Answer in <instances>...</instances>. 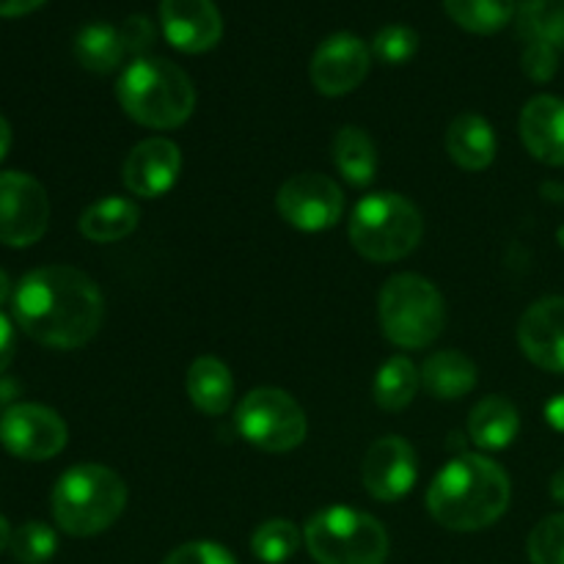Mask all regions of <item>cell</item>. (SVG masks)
<instances>
[{
	"mask_svg": "<svg viewBox=\"0 0 564 564\" xmlns=\"http://www.w3.org/2000/svg\"><path fill=\"white\" fill-rule=\"evenodd\" d=\"M138 218L141 213L130 198H102L80 215V231L91 242H116L135 231Z\"/></svg>",
	"mask_w": 564,
	"mask_h": 564,
	"instance_id": "cell-22",
	"label": "cell"
},
{
	"mask_svg": "<svg viewBox=\"0 0 564 564\" xmlns=\"http://www.w3.org/2000/svg\"><path fill=\"white\" fill-rule=\"evenodd\" d=\"M9 147H11V127H9V121H6L3 116H0V160L6 158Z\"/></svg>",
	"mask_w": 564,
	"mask_h": 564,
	"instance_id": "cell-39",
	"label": "cell"
},
{
	"mask_svg": "<svg viewBox=\"0 0 564 564\" xmlns=\"http://www.w3.org/2000/svg\"><path fill=\"white\" fill-rule=\"evenodd\" d=\"M521 433V416L518 408L507 397H488L477 402L468 416V435L479 449H505Z\"/></svg>",
	"mask_w": 564,
	"mask_h": 564,
	"instance_id": "cell-20",
	"label": "cell"
},
{
	"mask_svg": "<svg viewBox=\"0 0 564 564\" xmlns=\"http://www.w3.org/2000/svg\"><path fill=\"white\" fill-rule=\"evenodd\" d=\"M182 169L180 147L169 138H147L124 160V187L132 196L158 198L176 185Z\"/></svg>",
	"mask_w": 564,
	"mask_h": 564,
	"instance_id": "cell-16",
	"label": "cell"
},
{
	"mask_svg": "<svg viewBox=\"0 0 564 564\" xmlns=\"http://www.w3.org/2000/svg\"><path fill=\"white\" fill-rule=\"evenodd\" d=\"M279 215L301 231H323L339 224L345 193L325 174H295L279 187Z\"/></svg>",
	"mask_w": 564,
	"mask_h": 564,
	"instance_id": "cell-10",
	"label": "cell"
},
{
	"mask_svg": "<svg viewBox=\"0 0 564 564\" xmlns=\"http://www.w3.org/2000/svg\"><path fill=\"white\" fill-rule=\"evenodd\" d=\"M50 224V198L44 187L22 171L0 174V242L28 248L39 242Z\"/></svg>",
	"mask_w": 564,
	"mask_h": 564,
	"instance_id": "cell-9",
	"label": "cell"
},
{
	"mask_svg": "<svg viewBox=\"0 0 564 564\" xmlns=\"http://www.w3.org/2000/svg\"><path fill=\"white\" fill-rule=\"evenodd\" d=\"M334 160L339 174L356 187H367L378 171V152H375L372 138L361 127H341L336 132Z\"/></svg>",
	"mask_w": 564,
	"mask_h": 564,
	"instance_id": "cell-23",
	"label": "cell"
},
{
	"mask_svg": "<svg viewBox=\"0 0 564 564\" xmlns=\"http://www.w3.org/2000/svg\"><path fill=\"white\" fill-rule=\"evenodd\" d=\"M510 496V477L499 463L482 455H460L433 479L427 510L452 532H479L505 516Z\"/></svg>",
	"mask_w": 564,
	"mask_h": 564,
	"instance_id": "cell-2",
	"label": "cell"
},
{
	"mask_svg": "<svg viewBox=\"0 0 564 564\" xmlns=\"http://www.w3.org/2000/svg\"><path fill=\"white\" fill-rule=\"evenodd\" d=\"M127 485L113 468L83 463L69 468L53 490V518L72 538H94L119 521Z\"/></svg>",
	"mask_w": 564,
	"mask_h": 564,
	"instance_id": "cell-4",
	"label": "cell"
},
{
	"mask_svg": "<svg viewBox=\"0 0 564 564\" xmlns=\"http://www.w3.org/2000/svg\"><path fill=\"white\" fill-rule=\"evenodd\" d=\"M44 0H0V17H22L31 14Z\"/></svg>",
	"mask_w": 564,
	"mask_h": 564,
	"instance_id": "cell-36",
	"label": "cell"
},
{
	"mask_svg": "<svg viewBox=\"0 0 564 564\" xmlns=\"http://www.w3.org/2000/svg\"><path fill=\"white\" fill-rule=\"evenodd\" d=\"M422 213L400 193H372L352 209L350 242L369 262L405 259L422 242Z\"/></svg>",
	"mask_w": 564,
	"mask_h": 564,
	"instance_id": "cell-5",
	"label": "cell"
},
{
	"mask_svg": "<svg viewBox=\"0 0 564 564\" xmlns=\"http://www.w3.org/2000/svg\"><path fill=\"white\" fill-rule=\"evenodd\" d=\"M11 303L17 325L33 341L58 350H75L91 341L105 317L99 286L69 264L31 270Z\"/></svg>",
	"mask_w": 564,
	"mask_h": 564,
	"instance_id": "cell-1",
	"label": "cell"
},
{
	"mask_svg": "<svg viewBox=\"0 0 564 564\" xmlns=\"http://www.w3.org/2000/svg\"><path fill=\"white\" fill-rule=\"evenodd\" d=\"M518 130L532 158L545 165H564V99L551 94L532 97L523 105Z\"/></svg>",
	"mask_w": 564,
	"mask_h": 564,
	"instance_id": "cell-17",
	"label": "cell"
},
{
	"mask_svg": "<svg viewBox=\"0 0 564 564\" xmlns=\"http://www.w3.org/2000/svg\"><path fill=\"white\" fill-rule=\"evenodd\" d=\"M124 42H121L119 28L105 25V22H94L86 25L75 39V58L80 61L83 69L97 72V75H108L124 58Z\"/></svg>",
	"mask_w": 564,
	"mask_h": 564,
	"instance_id": "cell-24",
	"label": "cell"
},
{
	"mask_svg": "<svg viewBox=\"0 0 564 564\" xmlns=\"http://www.w3.org/2000/svg\"><path fill=\"white\" fill-rule=\"evenodd\" d=\"M372 64V50L352 33H334L325 39L314 53L308 75L314 88L325 97H341V94L356 91L369 75Z\"/></svg>",
	"mask_w": 564,
	"mask_h": 564,
	"instance_id": "cell-12",
	"label": "cell"
},
{
	"mask_svg": "<svg viewBox=\"0 0 564 564\" xmlns=\"http://www.w3.org/2000/svg\"><path fill=\"white\" fill-rule=\"evenodd\" d=\"M446 152L463 171H485L496 158V132L482 116L463 113L446 130Z\"/></svg>",
	"mask_w": 564,
	"mask_h": 564,
	"instance_id": "cell-18",
	"label": "cell"
},
{
	"mask_svg": "<svg viewBox=\"0 0 564 564\" xmlns=\"http://www.w3.org/2000/svg\"><path fill=\"white\" fill-rule=\"evenodd\" d=\"M444 9L452 20L468 33H499L516 17V0H444Z\"/></svg>",
	"mask_w": 564,
	"mask_h": 564,
	"instance_id": "cell-26",
	"label": "cell"
},
{
	"mask_svg": "<svg viewBox=\"0 0 564 564\" xmlns=\"http://www.w3.org/2000/svg\"><path fill=\"white\" fill-rule=\"evenodd\" d=\"M11 538H14V532H11L9 521L0 516V554H3L6 549H11Z\"/></svg>",
	"mask_w": 564,
	"mask_h": 564,
	"instance_id": "cell-40",
	"label": "cell"
},
{
	"mask_svg": "<svg viewBox=\"0 0 564 564\" xmlns=\"http://www.w3.org/2000/svg\"><path fill=\"white\" fill-rule=\"evenodd\" d=\"M521 66L534 83H549L560 69V50L543 42H529L523 50Z\"/></svg>",
	"mask_w": 564,
	"mask_h": 564,
	"instance_id": "cell-33",
	"label": "cell"
},
{
	"mask_svg": "<svg viewBox=\"0 0 564 564\" xmlns=\"http://www.w3.org/2000/svg\"><path fill=\"white\" fill-rule=\"evenodd\" d=\"M303 540L317 564H383L389 534L378 518L350 507H328L308 518Z\"/></svg>",
	"mask_w": 564,
	"mask_h": 564,
	"instance_id": "cell-6",
	"label": "cell"
},
{
	"mask_svg": "<svg viewBox=\"0 0 564 564\" xmlns=\"http://www.w3.org/2000/svg\"><path fill=\"white\" fill-rule=\"evenodd\" d=\"M518 345L534 367L564 375V297L532 303L518 325Z\"/></svg>",
	"mask_w": 564,
	"mask_h": 564,
	"instance_id": "cell-14",
	"label": "cell"
},
{
	"mask_svg": "<svg viewBox=\"0 0 564 564\" xmlns=\"http://www.w3.org/2000/svg\"><path fill=\"white\" fill-rule=\"evenodd\" d=\"M419 380H422V375L416 372V367H413L408 358H389V361L378 369V375H375V402H378L383 411H405L413 402V397H416Z\"/></svg>",
	"mask_w": 564,
	"mask_h": 564,
	"instance_id": "cell-25",
	"label": "cell"
},
{
	"mask_svg": "<svg viewBox=\"0 0 564 564\" xmlns=\"http://www.w3.org/2000/svg\"><path fill=\"white\" fill-rule=\"evenodd\" d=\"M518 31L527 42L564 47V0H523L518 9Z\"/></svg>",
	"mask_w": 564,
	"mask_h": 564,
	"instance_id": "cell-27",
	"label": "cell"
},
{
	"mask_svg": "<svg viewBox=\"0 0 564 564\" xmlns=\"http://www.w3.org/2000/svg\"><path fill=\"white\" fill-rule=\"evenodd\" d=\"M378 312L386 339L405 350L433 345L446 325L444 297L435 284L416 273H400L386 281Z\"/></svg>",
	"mask_w": 564,
	"mask_h": 564,
	"instance_id": "cell-7",
	"label": "cell"
},
{
	"mask_svg": "<svg viewBox=\"0 0 564 564\" xmlns=\"http://www.w3.org/2000/svg\"><path fill=\"white\" fill-rule=\"evenodd\" d=\"M303 543V532L292 521L275 518L262 523L251 538V551L264 564H284L297 554Z\"/></svg>",
	"mask_w": 564,
	"mask_h": 564,
	"instance_id": "cell-28",
	"label": "cell"
},
{
	"mask_svg": "<svg viewBox=\"0 0 564 564\" xmlns=\"http://www.w3.org/2000/svg\"><path fill=\"white\" fill-rule=\"evenodd\" d=\"M237 430L257 449L279 455L303 444L308 422L303 408L281 389H253L237 408Z\"/></svg>",
	"mask_w": 564,
	"mask_h": 564,
	"instance_id": "cell-8",
	"label": "cell"
},
{
	"mask_svg": "<svg viewBox=\"0 0 564 564\" xmlns=\"http://www.w3.org/2000/svg\"><path fill=\"white\" fill-rule=\"evenodd\" d=\"M160 22L169 44L182 53H207L224 36L215 0H160Z\"/></svg>",
	"mask_w": 564,
	"mask_h": 564,
	"instance_id": "cell-15",
	"label": "cell"
},
{
	"mask_svg": "<svg viewBox=\"0 0 564 564\" xmlns=\"http://www.w3.org/2000/svg\"><path fill=\"white\" fill-rule=\"evenodd\" d=\"M14 358V328H11L9 317L0 312V372L11 364Z\"/></svg>",
	"mask_w": 564,
	"mask_h": 564,
	"instance_id": "cell-35",
	"label": "cell"
},
{
	"mask_svg": "<svg viewBox=\"0 0 564 564\" xmlns=\"http://www.w3.org/2000/svg\"><path fill=\"white\" fill-rule=\"evenodd\" d=\"M416 50L419 36L408 25H386L372 42L375 58L383 61V64H405L416 55Z\"/></svg>",
	"mask_w": 564,
	"mask_h": 564,
	"instance_id": "cell-31",
	"label": "cell"
},
{
	"mask_svg": "<svg viewBox=\"0 0 564 564\" xmlns=\"http://www.w3.org/2000/svg\"><path fill=\"white\" fill-rule=\"evenodd\" d=\"M419 477L413 446L400 435H386L369 446L364 457V488L378 501H397L408 496Z\"/></svg>",
	"mask_w": 564,
	"mask_h": 564,
	"instance_id": "cell-13",
	"label": "cell"
},
{
	"mask_svg": "<svg viewBox=\"0 0 564 564\" xmlns=\"http://www.w3.org/2000/svg\"><path fill=\"white\" fill-rule=\"evenodd\" d=\"M160 564H237V560L224 545L198 540V543H185L176 551H171Z\"/></svg>",
	"mask_w": 564,
	"mask_h": 564,
	"instance_id": "cell-32",
	"label": "cell"
},
{
	"mask_svg": "<svg viewBox=\"0 0 564 564\" xmlns=\"http://www.w3.org/2000/svg\"><path fill=\"white\" fill-rule=\"evenodd\" d=\"M545 416H549V422L554 424L556 430H562L564 433V397H556V400L549 402V408H545Z\"/></svg>",
	"mask_w": 564,
	"mask_h": 564,
	"instance_id": "cell-37",
	"label": "cell"
},
{
	"mask_svg": "<svg viewBox=\"0 0 564 564\" xmlns=\"http://www.w3.org/2000/svg\"><path fill=\"white\" fill-rule=\"evenodd\" d=\"M187 397L207 416H224L235 400V378L229 367L213 356H202L187 372Z\"/></svg>",
	"mask_w": 564,
	"mask_h": 564,
	"instance_id": "cell-19",
	"label": "cell"
},
{
	"mask_svg": "<svg viewBox=\"0 0 564 564\" xmlns=\"http://www.w3.org/2000/svg\"><path fill=\"white\" fill-rule=\"evenodd\" d=\"M55 549H58V538L47 523H22L11 538V554L22 564H44L53 560Z\"/></svg>",
	"mask_w": 564,
	"mask_h": 564,
	"instance_id": "cell-29",
	"label": "cell"
},
{
	"mask_svg": "<svg viewBox=\"0 0 564 564\" xmlns=\"http://www.w3.org/2000/svg\"><path fill=\"white\" fill-rule=\"evenodd\" d=\"M116 97L132 121L152 130H174L196 108L193 80L165 58H135L116 83Z\"/></svg>",
	"mask_w": 564,
	"mask_h": 564,
	"instance_id": "cell-3",
	"label": "cell"
},
{
	"mask_svg": "<svg viewBox=\"0 0 564 564\" xmlns=\"http://www.w3.org/2000/svg\"><path fill=\"white\" fill-rule=\"evenodd\" d=\"M527 551L532 564H564V512L543 518L532 529Z\"/></svg>",
	"mask_w": 564,
	"mask_h": 564,
	"instance_id": "cell-30",
	"label": "cell"
},
{
	"mask_svg": "<svg viewBox=\"0 0 564 564\" xmlns=\"http://www.w3.org/2000/svg\"><path fill=\"white\" fill-rule=\"evenodd\" d=\"M551 496H554L556 505L564 507V468L554 474V479H551Z\"/></svg>",
	"mask_w": 564,
	"mask_h": 564,
	"instance_id": "cell-38",
	"label": "cell"
},
{
	"mask_svg": "<svg viewBox=\"0 0 564 564\" xmlns=\"http://www.w3.org/2000/svg\"><path fill=\"white\" fill-rule=\"evenodd\" d=\"M119 33H121V42H124L127 53L138 55V58H141V55L154 44V25L143 14L127 17L124 25L119 28Z\"/></svg>",
	"mask_w": 564,
	"mask_h": 564,
	"instance_id": "cell-34",
	"label": "cell"
},
{
	"mask_svg": "<svg viewBox=\"0 0 564 564\" xmlns=\"http://www.w3.org/2000/svg\"><path fill=\"white\" fill-rule=\"evenodd\" d=\"M9 292H11V281H9V275H6L3 270H0V306H3V303H6Z\"/></svg>",
	"mask_w": 564,
	"mask_h": 564,
	"instance_id": "cell-41",
	"label": "cell"
},
{
	"mask_svg": "<svg viewBox=\"0 0 564 564\" xmlns=\"http://www.w3.org/2000/svg\"><path fill=\"white\" fill-rule=\"evenodd\" d=\"M0 444L20 460H50L66 446V424L53 408L22 402L0 419Z\"/></svg>",
	"mask_w": 564,
	"mask_h": 564,
	"instance_id": "cell-11",
	"label": "cell"
},
{
	"mask_svg": "<svg viewBox=\"0 0 564 564\" xmlns=\"http://www.w3.org/2000/svg\"><path fill=\"white\" fill-rule=\"evenodd\" d=\"M422 383L435 400H460L477 386V364L457 350H441L422 367Z\"/></svg>",
	"mask_w": 564,
	"mask_h": 564,
	"instance_id": "cell-21",
	"label": "cell"
}]
</instances>
